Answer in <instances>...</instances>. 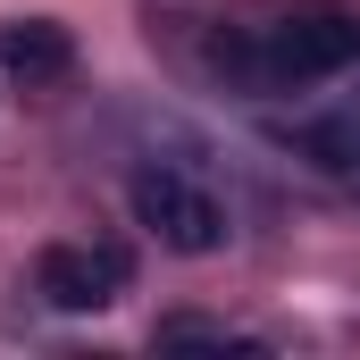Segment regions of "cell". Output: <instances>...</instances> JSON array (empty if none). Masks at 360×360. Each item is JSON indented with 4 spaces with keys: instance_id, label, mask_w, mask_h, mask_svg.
I'll return each mask as SVG.
<instances>
[{
    "instance_id": "5",
    "label": "cell",
    "mask_w": 360,
    "mask_h": 360,
    "mask_svg": "<svg viewBox=\"0 0 360 360\" xmlns=\"http://www.w3.org/2000/svg\"><path fill=\"white\" fill-rule=\"evenodd\" d=\"M184 344H201V352H260V335H243V327H226V319H160V352H184Z\"/></svg>"
},
{
    "instance_id": "3",
    "label": "cell",
    "mask_w": 360,
    "mask_h": 360,
    "mask_svg": "<svg viewBox=\"0 0 360 360\" xmlns=\"http://www.w3.org/2000/svg\"><path fill=\"white\" fill-rule=\"evenodd\" d=\"M126 276H134L126 243H51L34 260V285H42L51 310H109L126 293Z\"/></svg>"
},
{
    "instance_id": "1",
    "label": "cell",
    "mask_w": 360,
    "mask_h": 360,
    "mask_svg": "<svg viewBox=\"0 0 360 360\" xmlns=\"http://www.w3.org/2000/svg\"><path fill=\"white\" fill-rule=\"evenodd\" d=\"M352 59H360V8H344V0H293V8H269V17H252L218 42V68L243 92L327 84Z\"/></svg>"
},
{
    "instance_id": "4",
    "label": "cell",
    "mask_w": 360,
    "mask_h": 360,
    "mask_svg": "<svg viewBox=\"0 0 360 360\" xmlns=\"http://www.w3.org/2000/svg\"><path fill=\"white\" fill-rule=\"evenodd\" d=\"M0 68L25 76V84H59V76L76 68V34H68L59 17H8V25H0Z\"/></svg>"
},
{
    "instance_id": "2",
    "label": "cell",
    "mask_w": 360,
    "mask_h": 360,
    "mask_svg": "<svg viewBox=\"0 0 360 360\" xmlns=\"http://www.w3.org/2000/svg\"><path fill=\"white\" fill-rule=\"evenodd\" d=\"M126 201H134V218L168 243V252H184V260H201V252H226V201L210 193V184L193 176V168H176V160H151V168H134V184H126Z\"/></svg>"
}]
</instances>
